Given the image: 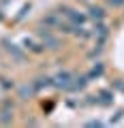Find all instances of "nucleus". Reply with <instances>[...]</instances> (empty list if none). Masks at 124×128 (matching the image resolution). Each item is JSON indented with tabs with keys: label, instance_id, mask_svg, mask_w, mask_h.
Here are the masks:
<instances>
[{
	"label": "nucleus",
	"instance_id": "nucleus-1",
	"mask_svg": "<svg viewBox=\"0 0 124 128\" xmlns=\"http://www.w3.org/2000/svg\"><path fill=\"white\" fill-rule=\"evenodd\" d=\"M73 79H75V75L71 73V70H60L58 75H54V77H51V86L58 88V90H71Z\"/></svg>",
	"mask_w": 124,
	"mask_h": 128
},
{
	"label": "nucleus",
	"instance_id": "nucleus-2",
	"mask_svg": "<svg viewBox=\"0 0 124 128\" xmlns=\"http://www.w3.org/2000/svg\"><path fill=\"white\" fill-rule=\"evenodd\" d=\"M39 38H41V43H43V47H45V49H58V47H60V41L51 34L49 28H45V30L39 32Z\"/></svg>",
	"mask_w": 124,
	"mask_h": 128
},
{
	"label": "nucleus",
	"instance_id": "nucleus-3",
	"mask_svg": "<svg viewBox=\"0 0 124 128\" xmlns=\"http://www.w3.org/2000/svg\"><path fill=\"white\" fill-rule=\"evenodd\" d=\"M24 49L30 51V54H41L45 47H43L41 38H34V36H24Z\"/></svg>",
	"mask_w": 124,
	"mask_h": 128
},
{
	"label": "nucleus",
	"instance_id": "nucleus-4",
	"mask_svg": "<svg viewBox=\"0 0 124 128\" xmlns=\"http://www.w3.org/2000/svg\"><path fill=\"white\" fill-rule=\"evenodd\" d=\"M13 122V102L11 100H5L2 107H0V124H11Z\"/></svg>",
	"mask_w": 124,
	"mask_h": 128
},
{
	"label": "nucleus",
	"instance_id": "nucleus-5",
	"mask_svg": "<svg viewBox=\"0 0 124 128\" xmlns=\"http://www.w3.org/2000/svg\"><path fill=\"white\" fill-rule=\"evenodd\" d=\"M5 47H7V51H9V54L15 58V62H24V60H26V56H24L22 47H17L15 43H11V41H5Z\"/></svg>",
	"mask_w": 124,
	"mask_h": 128
},
{
	"label": "nucleus",
	"instance_id": "nucleus-6",
	"mask_svg": "<svg viewBox=\"0 0 124 128\" xmlns=\"http://www.w3.org/2000/svg\"><path fill=\"white\" fill-rule=\"evenodd\" d=\"M37 94V88H34V83H24L22 88H19V98L22 100H28V98H32V96Z\"/></svg>",
	"mask_w": 124,
	"mask_h": 128
},
{
	"label": "nucleus",
	"instance_id": "nucleus-7",
	"mask_svg": "<svg viewBox=\"0 0 124 128\" xmlns=\"http://www.w3.org/2000/svg\"><path fill=\"white\" fill-rule=\"evenodd\" d=\"M96 102L98 105H111V102H113V94H111L109 90H101L98 96H96Z\"/></svg>",
	"mask_w": 124,
	"mask_h": 128
},
{
	"label": "nucleus",
	"instance_id": "nucleus-8",
	"mask_svg": "<svg viewBox=\"0 0 124 128\" xmlns=\"http://www.w3.org/2000/svg\"><path fill=\"white\" fill-rule=\"evenodd\" d=\"M34 88H37V92H41L43 88H49L51 86V77H39V79H34Z\"/></svg>",
	"mask_w": 124,
	"mask_h": 128
},
{
	"label": "nucleus",
	"instance_id": "nucleus-9",
	"mask_svg": "<svg viewBox=\"0 0 124 128\" xmlns=\"http://www.w3.org/2000/svg\"><path fill=\"white\" fill-rule=\"evenodd\" d=\"M88 17L96 19V22H103V17H105V11H103L101 6H92V9H90V15H88Z\"/></svg>",
	"mask_w": 124,
	"mask_h": 128
},
{
	"label": "nucleus",
	"instance_id": "nucleus-10",
	"mask_svg": "<svg viewBox=\"0 0 124 128\" xmlns=\"http://www.w3.org/2000/svg\"><path fill=\"white\" fill-rule=\"evenodd\" d=\"M101 75H103V64H94L92 70L88 73V79H96V77H101Z\"/></svg>",
	"mask_w": 124,
	"mask_h": 128
},
{
	"label": "nucleus",
	"instance_id": "nucleus-11",
	"mask_svg": "<svg viewBox=\"0 0 124 128\" xmlns=\"http://www.w3.org/2000/svg\"><path fill=\"white\" fill-rule=\"evenodd\" d=\"M109 4L111 6H120V4H124V0H109Z\"/></svg>",
	"mask_w": 124,
	"mask_h": 128
}]
</instances>
